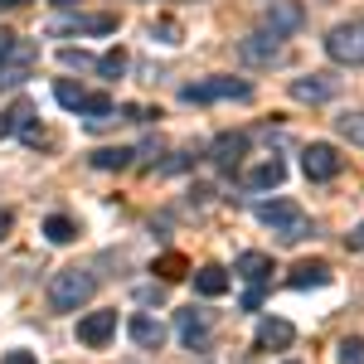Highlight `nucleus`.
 <instances>
[{
  "label": "nucleus",
  "instance_id": "36",
  "mask_svg": "<svg viewBox=\"0 0 364 364\" xmlns=\"http://www.w3.org/2000/svg\"><path fill=\"white\" fill-rule=\"evenodd\" d=\"M5 233H10V214L0 209V238H5Z\"/></svg>",
  "mask_w": 364,
  "mask_h": 364
},
{
  "label": "nucleus",
  "instance_id": "11",
  "mask_svg": "<svg viewBox=\"0 0 364 364\" xmlns=\"http://www.w3.org/2000/svg\"><path fill=\"white\" fill-rule=\"evenodd\" d=\"M117 15H73V20H54L49 34H112Z\"/></svg>",
  "mask_w": 364,
  "mask_h": 364
},
{
  "label": "nucleus",
  "instance_id": "17",
  "mask_svg": "<svg viewBox=\"0 0 364 364\" xmlns=\"http://www.w3.org/2000/svg\"><path fill=\"white\" fill-rule=\"evenodd\" d=\"M233 272L243 282H267L272 277V257H267V252H243V257L233 262Z\"/></svg>",
  "mask_w": 364,
  "mask_h": 364
},
{
  "label": "nucleus",
  "instance_id": "2",
  "mask_svg": "<svg viewBox=\"0 0 364 364\" xmlns=\"http://www.w3.org/2000/svg\"><path fill=\"white\" fill-rule=\"evenodd\" d=\"M92 291H97V277L83 272V267H63L49 277V306L54 311H78L92 301Z\"/></svg>",
  "mask_w": 364,
  "mask_h": 364
},
{
  "label": "nucleus",
  "instance_id": "23",
  "mask_svg": "<svg viewBox=\"0 0 364 364\" xmlns=\"http://www.w3.org/2000/svg\"><path fill=\"white\" fill-rule=\"evenodd\" d=\"M336 364H364V340L360 336H345L336 345Z\"/></svg>",
  "mask_w": 364,
  "mask_h": 364
},
{
  "label": "nucleus",
  "instance_id": "26",
  "mask_svg": "<svg viewBox=\"0 0 364 364\" xmlns=\"http://www.w3.org/2000/svg\"><path fill=\"white\" fill-rule=\"evenodd\" d=\"M83 112L92 117V122H102V117H112V97H107V92H87Z\"/></svg>",
  "mask_w": 364,
  "mask_h": 364
},
{
  "label": "nucleus",
  "instance_id": "5",
  "mask_svg": "<svg viewBox=\"0 0 364 364\" xmlns=\"http://www.w3.org/2000/svg\"><path fill=\"white\" fill-rule=\"evenodd\" d=\"M301 25H306V5H301V0H272V5L262 10V29H267L272 39H287V34H296Z\"/></svg>",
  "mask_w": 364,
  "mask_h": 364
},
{
  "label": "nucleus",
  "instance_id": "10",
  "mask_svg": "<svg viewBox=\"0 0 364 364\" xmlns=\"http://www.w3.org/2000/svg\"><path fill=\"white\" fill-rule=\"evenodd\" d=\"M112 336H117V311H87L83 321H78V340H83L87 350H102Z\"/></svg>",
  "mask_w": 364,
  "mask_h": 364
},
{
  "label": "nucleus",
  "instance_id": "39",
  "mask_svg": "<svg viewBox=\"0 0 364 364\" xmlns=\"http://www.w3.org/2000/svg\"><path fill=\"white\" fill-rule=\"evenodd\" d=\"M287 364H301V360H287Z\"/></svg>",
  "mask_w": 364,
  "mask_h": 364
},
{
  "label": "nucleus",
  "instance_id": "15",
  "mask_svg": "<svg viewBox=\"0 0 364 364\" xmlns=\"http://www.w3.org/2000/svg\"><path fill=\"white\" fill-rule=\"evenodd\" d=\"M326 282H331V267H326V262H296V267L287 272V287H296V291L326 287Z\"/></svg>",
  "mask_w": 364,
  "mask_h": 364
},
{
  "label": "nucleus",
  "instance_id": "4",
  "mask_svg": "<svg viewBox=\"0 0 364 364\" xmlns=\"http://www.w3.org/2000/svg\"><path fill=\"white\" fill-rule=\"evenodd\" d=\"M326 54L336 63H364V25L350 20V25H336L326 34Z\"/></svg>",
  "mask_w": 364,
  "mask_h": 364
},
{
  "label": "nucleus",
  "instance_id": "35",
  "mask_svg": "<svg viewBox=\"0 0 364 364\" xmlns=\"http://www.w3.org/2000/svg\"><path fill=\"white\" fill-rule=\"evenodd\" d=\"M350 243H355V248H364V224L355 228V233H350Z\"/></svg>",
  "mask_w": 364,
  "mask_h": 364
},
{
  "label": "nucleus",
  "instance_id": "19",
  "mask_svg": "<svg viewBox=\"0 0 364 364\" xmlns=\"http://www.w3.org/2000/svg\"><path fill=\"white\" fill-rule=\"evenodd\" d=\"M204 336H209V321L199 311H180V340L195 350V345H204Z\"/></svg>",
  "mask_w": 364,
  "mask_h": 364
},
{
  "label": "nucleus",
  "instance_id": "14",
  "mask_svg": "<svg viewBox=\"0 0 364 364\" xmlns=\"http://www.w3.org/2000/svg\"><path fill=\"white\" fill-rule=\"evenodd\" d=\"M243 156H248V136H243V132L219 136V141H214V151H209V161H214V166H224V170L243 166Z\"/></svg>",
  "mask_w": 364,
  "mask_h": 364
},
{
  "label": "nucleus",
  "instance_id": "25",
  "mask_svg": "<svg viewBox=\"0 0 364 364\" xmlns=\"http://www.w3.org/2000/svg\"><path fill=\"white\" fill-rule=\"evenodd\" d=\"M340 136L350 141V146H364V112H350V117H340Z\"/></svg>",
  "mask_w": 364,
  "mask_h": 364
},
{
  "label": "nucleus",
  "instance_id": "20",
  "mask_svg": "<svg viewBox=\"0 0 364 364\" xmlns=\"http://www.w3.org/2000/svg\"><path fill=\"white\" fill-rule=\"evenodd\" d=\"M132 156H136V151H127V146H102V151H92V166L97 170H127Z\"/></svg>",
  "mask_w": 364,
  "mask_h": 364
},
{
  "label": "nucleus",
  "instance_id": "3",
  "mask_svg": "<svg viewBox=\"0 0 364 364\" xmlns=\"http://www.w3.org/2000/svg\"><path fill=\"white\" fill-rule=\"evenodd\" d=\"M180 97L185 102H248L252 87L243 78H204V83H190Z\"/></svg>",
  "mask_w": 364,
  "mask_h": 364
},
{
  "label": "nucleus",
  "instance_id": "13",
  "mask_svg": "<svg viewBox=\"0 0 364 364\" xmlns=\"http://www.w3.org/2000/svg\"><path fill=\"white\" fill-rule=\"evenodd\" d=\"M127 331H132V340H136L141 350H161V345H166V326H161L151 311H136V316L127 321Z\"/></svg>",
  "mask_w": 364,
  "mask_h": 364
},
{
  "label": "nucleus",
  "instance_id": "21",
  "mask_svg": "<svg viewBox=\"0 0 364 364\" xmlns=\"http://www.w3.org/2000/svg\"><path fill=\"white\" fill-rule=\"evenodd\" d=\"M44 238H49V243H73L78 228H73V219H63V214H49V219H44Z\"/></svg>",
  "mask_w": 364,
  "mask_h": 364
},
{
  "label": "nucleus",
  "instance_id": "8",
  "mask_svg": "<svg viewBox=\"0 0 364 364\" xmlns=\"http://www.w3.org/2000/svg\"><path fill=\"white\" fill-rule=\"evenodd\" d=\"M336 92H340V78H331V73H306V78H291V97H296V102H306V107L331 102Z\"/></svg>",
  "mask_w": 364,
  "mask_h": 364
},
{
  "label": "nucleus",
  "instance_id": "33",
  "mask_svg": "<svg viewBox=\"0 0 364 364\" xmlns=\"http://www.w3.org/2000/svg\"><path fill=\"white\" fill-rule=\"evenodd\" d=\"M190 161H195V156L185 151V156H175V161H166V166H161V175H175V170H185V166H190Z\"/></svg>",
  "mask_w": 364,
  "mask_h": 364
},
{
  "label": "nucleus",
  "instance_id": "12",
  "mask_svg": "<svg viewBox=\"0 0 364 364\" xmlns=\"http://www.w3.org/2000/svg\"><path fill=\"white\" fill-rule=\"evenodd\" d=\"M282 180H287V166H282L277 156H267V161H257V166L243 170V185L257 190V195H262V190H277Z\"/></svg>",
  "mask_w": 364,
  "mask_h": 364
},
{
  "label": "nucleus",
  "instance_id": "18",
  "mask_svg": "<svg viewBox=\"0 0 364 364\" xmlns=\"http://www.w3.org/2000/svg\"><path fill=\"white\" fill-rule=\"evenodd\" d=\"M195 291H199V296H224V291H228V272H224V267H214V262L199 267V272H195Z\"/></svg>",
  "mask_w": 364,
  "mask_h": 364
},
{
  "label": "nucleus",
  "instance_id": "6",
  "mask_svg": "<svg viewBox=\"0 0 364 364\" xmlns=\"http://www.w3.org/2000/svg\"><path fill=\"white\" fill-rule=\"evenodd\" d=\"M301 170H306V180H336L340 170H345V156L331 141H311L306 151H301Z\"/></svg>",
  "mask_w": 364,
  "mask_h": 364
},
{
  "label": "nucleus",
  "instance_id": "31",
  "mask_svg": "<svg viewBox=\"0 0 364 364\" xmlns=\"http://www.w3.org/2000/svg\"><path fill=\"white\" fill-rule=\"evenodd\" d=\"M262 306V282H252L248 291H243V311H257Z\"/></svg>",
  "mask_w": 364,
  "mask_h": 364
},
{
  "label": "nucleus",
  "instance_id": "28",
  "mask_svg": "<svg viewBox=\"0 0 364 364\" xmlns=\"http://www.w3.org/2000/svg\"><path fill=\"white\" fill-rule=\"evenodd\" d=\"M151 39H161V44H180V25H175V20H156V25H151Z\"/></svg>",
  "mask_w": 364,
  "mask_h": 364
},
{
  "label": "nucleus",
  "instance_id": "37",
  "mask_svg": "<svg viewBox=\"0 0 364 364\" xmlns=\"http://www.w3.org/2000/svg\"><path fill=\"white\" fill-rule=\"evenodd\" d=\"M20 5H25V0H0V10H20Z\"/></svg>",
  "mask_w": 364,
  "mask_h": 364
},
{
  "label": "nucleus",
  "instance_id": "16",
  "mask_svg": "<svg viewBox=\"0 0 364 364\" xmlns=\"http://www.w3.org/2000/svg\"><path fill=\"white\" fill-rule=\"evenodd\" d=\"M291 340H296L291 321H277V316H272V321H262V326H257V345H267V350H287Z\"/></svg>",
  "mask_w": 364,
  "mask_h": 364
},
{
  "label": "nucleus",
  "instance_id": "1",
  "mask_svg": "<svg viewBox=\"0 0 364 364\" xmlns=\"http://www.w3.org/2000/svg\"><path fill=\"white\" fill-rule=\"evenodd\" d=\"M257 224H267L277 233V243H301L311 233V219L301 204H291V199H272V204H257Z\"/></svg>",
  "mask_w": 364,
  "mask_h": 364
},
{
  "label": "nucleus",
  "instance_id": "27",
  "mask_svg": "<svg viewBox=\"0 0 364 364\" xmlns=\"http://www.w3.org/2000/svg\"><path fill=\"white\" fill-rule=\"evenodd\" d=\"M156 272H161L166 282H180L185 277V257H180V252H166V257L156 262Z\"/></svg>",
  "mask_w": 364,
  "mask_h": 364
},
{
  "label": "nucleus",
  "instance_id": "29",
  "mask_svg": "<svg viewBox=\"0 0 364 364\" xmlns=\"http://www.w3.org/2000/svg\"><path fill=\"white\" fill-rule=\"evenodd\" d=\"M97 68H102V73H107V78H117V73H122V68H127V54H122V49H107V54L97 58Z\"/></svg>",
  "mask_w": 364,
  "mask_h": 364
},
{
  "label": "nucleus",
  "instance_id": "32",
  "mask_svg": "<svg viewBox=\"0 0 364 364\" xmlns=\"http://www.w3.org/2000/svg\"><path fill=\"white\" fill-rule=\"evenodd\" d=\"M0 364H39V360H34V350H10Z\"/></svg>",
  "mask_w": 364,
  "mask_h": 364
},
{
  "label": "nucleus",
  "instance_id": "9",
  "mask_svg": "<svg viewBox=\"0 0 364 364\" xmlns=\"http://www.w3.org/2000/svg\"><path fill=\"white\" fill-rule=\"evenodd\" d=\"M238 58H243L248 68H267V63L282 58V39H272L267 29H262V34H248V39H238Z\"/></svg>",
  "mask_w": 364,
  "mask_h": 364
},
{
  "label": "nucleus",
  "instance_id": "7",
  "mask_svg": "<svg viewBox=\"0 0 364 364\" xmlns=\"http://www.w3.org/2000/svg\"><path fill=\"white\" fill-rule=\"evenodd\" d=\"M34 63H39V49L25 44V39H15V49L0 58V87H20L34 73Z\"/></svg>",
  "mask_w": 364,
  "mask_h": 364
},
{
  "label": "nucleus",
  "instance_id": "24",
  "mask_svg": "<svg viewBox=\"0 0 364 364\" xmlns=\"http://www.w3.org/2000/svg\"><path fill=\"white\" fill-rule=\"evenodd\" d=\"M25 122H29V102L10 107V112H0V141H5V136H15V132H20Z\"/></svg>",
  "mask_w": 364,
  "mask_h": 364
},
{
  "label": "nucleus",
  "instance_id": "30",
  "mask_svg": "<svg viewBox=\"0 0 364 364\" xmlns=\"http://www.w3.org/2000/svg\"><path fill=\"white\" fill-rule=\"evenodd\" d=\"M58 63H63V68H87L92 58H87L83 49H63V54H58Z\"/></svg>",
  "mask_w": 364,
  "mask_h": 364
},
{
  "label": "nucleus",
  "instance_id": "34",
  "mask_svg": "<svg viewBox=\"0 0 364 364\" xmlns=\"http://www.w3.org/2000/svg\"><path fill=\"white\" fill-rule=\"evenodd\" d=\"M10 49H15V34H10V29H0V58L10 54Z\"/></svg>",
  "mask_w": 364,
  "mask_h": 364
},
{
  "label": "nucleus",
  "instance_id": "22",
  "mask_svg": "<svg viewBox=\"0 0 364 364\" xmlns=\"http://www.w3.org/2000/svg\"><path fill=\"white\" fill-rule=\"evenodd\" d=\"M54 97H58V107H68V112H83V102H87V92L78 83H54Z\"/></svg>",
  "mask_w": 364,
  "mask_h": 364
},
{
  "label": "nucleus",
  "instance_id": "38",
  "mask_svg": "<svg viewBox=\"0 0 364 364\" xmlns=\"http://www.w3.org/2000/svg\"><path fill=\"white\" fill-rule=\"evenodd\" d=\"M54 5H78V0H54Z\"/></svg>",
  "mask_w": 364,
  "mask_h": 364
}]
</instances>
